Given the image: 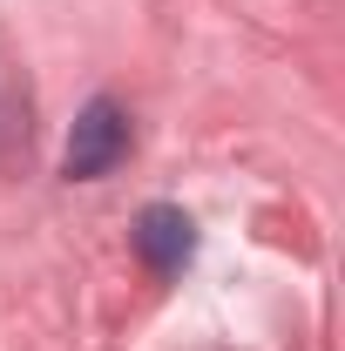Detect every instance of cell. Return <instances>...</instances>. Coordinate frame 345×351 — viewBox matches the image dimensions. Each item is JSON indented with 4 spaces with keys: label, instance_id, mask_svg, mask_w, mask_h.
I'll list each match as a JSON object with an SVG mask.
<instances>
[{
    "label": "cell",
    "instance_id": "obj_2",
    "mask_svg": "<svg viewBox=\"0 0 345 351\" xmlns=\"http://www.w3.org/2000/svg\"><path fill=\"white\" fill-rule=\"evenodd\" d=\"M135 257L149 263V270H183V263L197 257V230H190V217L183 210H170V203H149L142 217H135Z\"/></svg>",
    "mask_w": 345,
    "mask_h": 351
},
{
    "label": "cell",
    "instance_id": "obj_1",
    "mask_svg": "<svg viewBox=\"0 0 345 351\" xmlns=\"http://www.w3.org/2000/svg\"><path fill=\"white\" fill-rule=\"evenodd\" d=\"M129 156V115L109 101V95H95L82 115H75V129H68V149H61V176H75V182H95V176H109L115 162Z\"/></svg>",
    "mask_w": 345,
    "mask_h": 351
}]
</instances>
